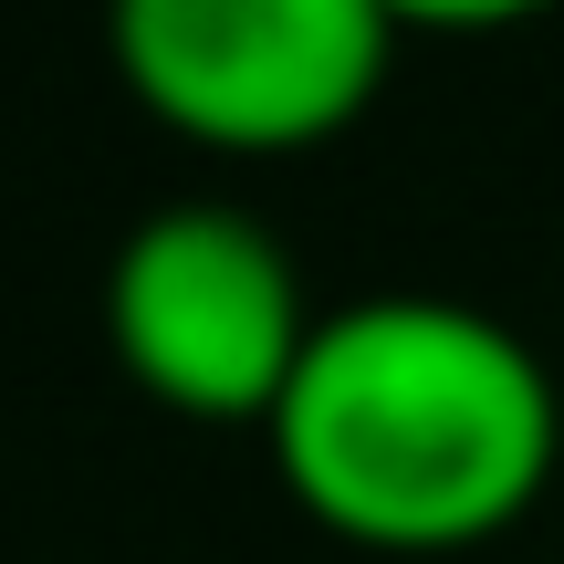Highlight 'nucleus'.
I'll return each mask as SVG.
<instances>
[{
	"mask_svg": "<svg viewBox=\"0 0 564 564\" xmlns=\"http://www.w3.org/2000/svg\"><path fill=\"white\" fill-rule=\"evenodd\" d=\"M387 11H398V32H512L554 0H387Z\"/></svg>",
	"mask_w": 564,
	"mask_h": 564,
	"instance_id": "nucleus-4",
	"label": "nucleus"
},
{
	"mask_svg": "<svg viewBox=\"0 0 564 564\" xmlns=\"http://www.w3.org/2000/svg\"><path fill=\"white\" fill-rule=\"evenodd\" d=\"M126 95L188 147L293 158L377 105L398 11L387 0H105Z\"/></svg>",
	"mask_w": 564,
	"mask_h": 564,
	"instance_id": "nucleus-2",
	"label": "nucleus"
},
{
	"mask_svg": "<svg viewBox=\"0 0 564 564\" xmlns=\"http://www.w3.org/2000/svg\"><path fill=\"white\" fill-rule=\"evenodd\" d=\"M272 470L335 544L470 554L512 533L554 481V366L460 293H356L314 314L293 387L272 398Z\"/></svg>",
	"mask_w": 564,
	"mask_h": 564,
	"instance_id": "nucleus-1",
	"label": "nucleus"
},
{
	"mask_svg": "<svg viewBox=\"0 0 564 564\" xmlns=\"http://www.w3.org/2000/svg\"><path fill=\"white\" fill-rule=\"evenodd\" d=\"M105 345L178 419H272L314 314L272 220L230 199H167L105 262Z\"/></svg>",
	"mask_w": 564,
	"mask_h": 564,
	"instance_id": "nucleus-3",
	"label": "nucleus"
}]
</instances>
